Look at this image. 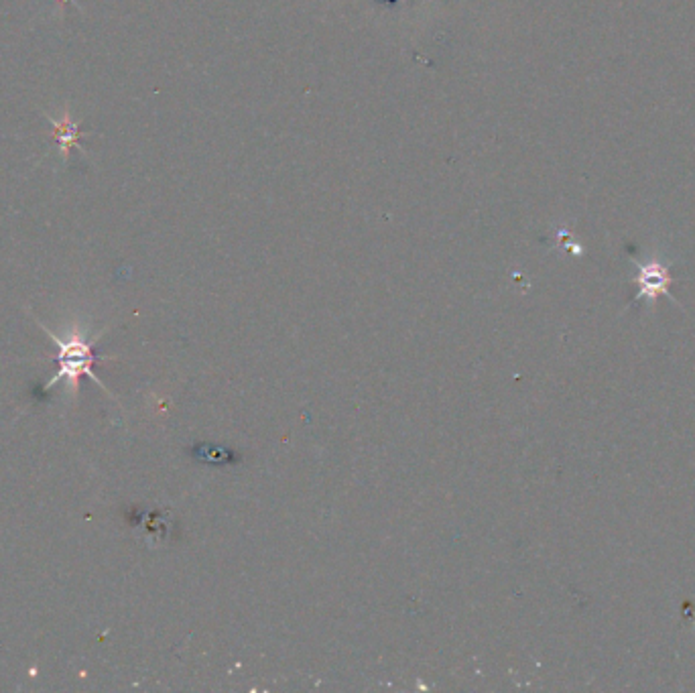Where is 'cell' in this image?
<instances>
[{"label": "cell", "mask_w": 695, "mask_h": 693, "mask_svg": "<svg viewBox=\"0 0 695 693\" xmlns=\"http://www.w3.org/2000/svg\"><path fill=\"white\" fill-rule=\"evenodd\" d=\"M53 340L61 344V352H59V368L61 370L55 376V381H59V378H72V381H76L80 374H90L94 381L100 385L98 376L92 372L94 354H92L90 346H86L80 338L63 342V340L53 336Z\"/></svg>", "instance_id": "6da1fadb"}, {"label": "cell", "mask_w": 695, "mask_h": 693, "mask_svg": "<svg viewBox=\"0 0 695 693\" xmlns=\"http://www.w3.org/2000/svg\"><path fill=\"white\" fill-rule=\"evenodd\" d=\"M639 265V295L635 297V301H641V299H655L657 295L665 293L669 295L667 287L671 283V277H669V269L657 261H651L649 265Z\"/></svg>", "instance_id": "7a4b0ae2"}]
</instances>
